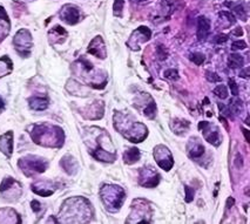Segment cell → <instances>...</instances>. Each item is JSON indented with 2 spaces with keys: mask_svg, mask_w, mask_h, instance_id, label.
<instances>
[{
  "mask_svg": "<svg viewBox=\"0 0 250 224\" xmlns=\"http://www.w3.org/2000/svg\"><path fill=\"white\" fill-rule=\"evenodd\" d=\"M92 205L83 197H72L63 202L59 217L62 223H83L92 218Z\"/></svg>",
  "mask_w": 250,
  "mask_h": 224,
  "instance_id": "6da1fadb",
  "label": "cell"
},
{
  "mask_svg": "<svg viewBox=\"0 0 250 224\" xmlns=\"http://www.w3.org/2000/svg\"><path fill=\"white\" fill-rule=\"evenodd\" d=\"M234 199H231V197H229L228 199V202H227V209H230L231 208V205L234 204Z\"/></svg>",
  "mask_w": 250,
  "mask_h": 224,
  "instance_id": "f6af8a7d",
  "label": "cell"
},
{
  "mask_svg": "<svg viewBox=\"0 0 250 224\" xmlns=\"http://www.w3.org/2000/svg\"><path fill=\"white\" fill-rule=\"evenodd\" d=\"M91 113L89 115H87V119H91V120H98V119H101L104 115V104L103 102H95L93 103L91 107L88 108V112Z\"/></svg>",
  "mask_w": 250,
  "mask_h": 224,
  "instance_id": "603a6c76",
  "label": "cell"
},
{
  "mask_svg": "<svg viewBox=\"0 0 250 224\" xmlns=\"http://www.w3.org/2000/svg\"><path fill=\"white\" fill-rule=\"evenodd\" d=\"M229 87H230V91H231L232 95H235V97L238 95V86H237V83L235 82V81L232 79L229 80Z\"/></svg>",
  "mask_w": 250,
  "mask_h": 224,
  "instance_id": "ab89813d",
  "label": "cell"
},
{
  "mask_svg": "<svg viewBox=\"0 0 250 224\" xmlns=\"http://www.w3.org/2000/svg\"><path fill=\"white\" fill-rule=\"evenodd\" d=\"M242 101L238 100V99H235V100L230 101V110L234 112L235 114H240L241 110H242Z\"/></svg>",
  "mask_w": 250,
  "mask_h": 224,
  "instance_id": "f546056e",
  "label": "cell"
},
{
  "mask_svg": "<svg viewBox=\"0 0 250 224\" xmlns=\"http://www.w3.org/2000/svg\"><path fill=\"white\" fill-rule=\"evenodd\" d=\"M139 179H140L139 183H140L142 187L146 188L156 187L160 182V175L152 167L141 168L140 173H139Z\"/></svg>",
  "mask_w": 250,
  "mask_h": 224,
  "instance_id": "8fae6325",
  "label": "cell"
},
{
  "mask_svg": "<svg viewBox=\"0 0 250 224\" xmlns=\"http://www.w3.org/2000/svg\"><path fill=\"white\" fill-rule=\"evenodd\" d=\"M150 36H152V32H150L149 28L141 26V27H139L138 30L133 32V34L130 36L129 40L127 41V45H128L132 49H134V51H139V49H140L141 43L147 42L148 40L150 39Z\"/></svg>",
  "mask_w": 250,
  "mask_h": 224,
  "instance_id": "30bf717a",
  "label": "cell"
},
{
  "mask_svg": "<svg viewBox=\"0 0 250 224\" xmlns=\"http://www.w3.org/2000/svg\"><path fill=\"white\" fill-rule=\"evenodd\" d=\"M156 114V104L153 100H150V103L147 104L146 109H145V115L148 116L149 119H153Z\"/></svg>",
  "mask_w": 250,
  "mask_h": 224,
  "instance_id": "f1b7e54d",
  "label": "cell"
},
{
  "mask_svg": "<svg viewBox=\"0 0 250 224\" xmlns=\"http://www.w3.org/2000/svg\"><path fill=\"white\" fill-rule=\"evenodd\" d=\"M206 78H207V80L209 81V82H220V81H222V79H221L219 75H217L216 73H213V72L206 73Z\"/></svg>",
  "mask_w": 250,
  "mask_h": 224,
  "instance_id": "e575fe53",
  "label": "cell"
},
{
  "mask_svg": "<svg viewBox=\"0 0 250 224\" xmlns=\"http://www.w3.org/2000/svg\"><path fill=\"white\" fill-rule=\"evenodd\" d=\"M227 40H228V37L225 36V34H219V36L215 38L214 41L216 43H223V42H226Z\"/></svg>",
  "mask_w": 250,
  "mask_h": 224,
  "instance_id": "ee69618b",
  "label": "cell"
},
{
  "mask_svg": "<svg viewBox=\"0 0 250 224\" xmlns=\"http://www.w3.org/2000/svg\"><path fill=\"white\" fill-rule=\"evenodd\" d=\"M0 150L4 153L7 158H11L13 153V133L7 132L0 136Z\"/></svg>",
  "mask_w": 250,
  "mask_h": 224,
  "instance_id": "e0dca14e",
  "label": "cell"
},
{
  "mask_svg": "<svg viewBox=\"0 0 250 224\" xmlns=\"http://www.w3.org/2000/svg\"><path fill=\"white\" fill-rule=\"evenodd\" d=\"M60 165L62 167V169L68 174V175H74V174L78 171V168H79L78 162L75 161V159L71 155L63 156L60 161Z\"/></svg>",
  "mask_w": 250,
  "mask_h": 224,
  "instance_id": "ffe728a7",
  "label": "cell"
},
{
  "mask_svg": "<svg viewBox=\"0 0 250 224\" xmlns=\"http://www.w3.org/2000/svg\"><path fill=\"white\" fill-rule=\"evenodd\" d=\"M154 159H155L159 167H161L164 170H170L174 165L173 155L166 145H156L155 149H154Z\"/></svg>",
  "mask_w": 250,
  "mask_h": 224,
  "instance_id": "9c48e42d",
  "label": "cell"
},
{
  "mask_svg": "<svg viewBox=\"0 0 250 224\" xmlns=\"http://www.w3.org/2000/svg\"><path fill=\"white\" fill-rule=\"evenodd\" d=\"M13 63L8 57L0 58V78L5 77V75L10 74L12 72Z\"/></svg>",
  "mask_w": 250,
  "mask_h": 224,
  "instance_id": "484cf974",
  "label": "cell"
},
{
  "mask_svg": "<svg viewBox=\"0 0 250 224\" xmlns=\"http://www.w3.org/2000/svg\"><path fill=\"white\" fill-rule=\"evenodd\" d=\"M21 184L12 177H5L0 185V196L7 202H14L21 196Z\"/></svg>",
  "mask_w": 250,
  "mask_h": 224,
  "instance_id": "52a82bcc",
  "label": "cell"
},
{
  "mask_svg": "<svg viewBox=\"0 0 250 224\" xmlns=\"http://www.w3.org/2000/svg\"><path fill=\"white\" fill-rule=\"evenodd\" d=\"M19 215L13 209L2 208L0 209V223H20Z\"/></svg>",
  "mask_w": 250,
  "mask_h": 224,
  "instance_id": "44dd1931",
  "label": "cell"
},
{
  "mask_svg": "<svg viewBox=\"0 0 250 224\" xmlns=\"http://www.w3.org/2000/svg\"><path fill=\"white\" fill-rule=\"evenodd\" d=\"M219 108L221 110V113H222L225 116H228V118H231L232 119V115H231V110L228 108V107H226L225 104L222 103H219Z\"/></svg>",
  "mask_w": 250,
  "mask_h": 224,
  "instance_id": "f35d334b",
  "label": "cell"
},
{
  "mask_svg": "<svg viewBox=\"0 0 250 224\" xmlns=\"http://www.w3.org/2000/svg\"><path fill=\"white\" fill-rule=\"evenodd\" d=\"M248 71H249V69L247 68L246 71L241 72V73H240V77H242V78H248Z\"/></svg>",
  "mask_w": 250,
  "mask_h": 224,
  "instance_id": "7dc6e473",
  "label": "cell"
},
{
  "mask_svg": "<svg viewBox=\"0 0 250 224\" xmlns=\"http://www.w3.org/2000/svg\"><path fill=\"white\" fill-rule=\"evenodd\" d=\"M10 33V20L4 7L0 6V42Z\"/></svg>",
  "mask_w": 250,
  "mask_h": 224,
  "instance_id": "d6986e66",
  "label": "cell"
},
{
  "mask_svg": "<svg viewBox=\"0 0 250 224\" xmlns=\"http://www.w3.org/2000/svg\"><path fill=\"white\" fill-rule=\"evenodd\" d=\"M209 32H210V21L205 17H200L197 20V38L199 40L207 39Z\"/></svg>",
  "mask_w": 250,
  "mask_h": 224,
  "instance_id": "7402d4cb",
  "label": "cell"
},
{
  "mask_svg": "<svg viewBox=\"0 0 250 224\" xmlns=\"http://www.w3.org/2000/svg\"><path fill=\"white\" fill-rule=\"evenodd\" d=\"M5 109V103H4V100H2L1 97H0V113L2 112V110Z\"/></svg>",
  "mask_w": 250,
  "mask_h": 224,
  "instance_id": "bcb514c9",
  "label": "cell"
},
{
  "mask_svg": "<svg viewBox=\"0 0 250 224\" xmlns=\"http://www.w3.org/2000/svg\"><path fill=\"white\" fill-rule=\"evenodd\" d=\"M140 150L138 148H129L127 149L126 152L124 154V160H125V163L127 164H133L135 163L136 161L140 160Z\"/></svg>",
  "mask_w": 250,
  "mask_h": 224,
  "instance_id": "d4e9b609",
  "label": "cell"
},
{
  "mask_svg": "<svg viewBox=\"0 0 250 224\" xmlns=\"http://www.w3.org/2000/svg\"><path fill=\"white\" fill-rule=\"evenodd\" d=\"M57 183L49 181V180H38L32 184V190L37 195H40L42 197L51 196L57 189Z\"/></svg>",
  "mask_w": 250,
  "mask_h": 224,
  "instance_id": "5bb4252c",
  "label": "cell"
},
{
  "mask_svg": "<svg viewBox=\"0 0 250 224\" xmlns=\"http://www.w3.org/2000/svg\"><path fill=\"white\" fill-rule=\"evenodd\" d=\"M244 63L243 58L238 54H231L228 58V65L230 68H238V67H242Z\"/></svg>",
  "mask_w": 250,
  "mask_h": 224,
  "instance_id": "83f0119b",
  "label": "cell"
},
{
  "mask_svg": "<svg viewBox=\"0 0 250 224\" xmlns=\"http://www.w3.org/2000/svg\"><path fill=\"white\" fill-rule=\"evenodd\" d=\"M166 55H167V52H166L164 46L160 45L158 47V57L160 58V59H166V58H167Z\"/></svg>",
  "mask_w": 250,
  "mask_h": 224,
  "instance_id": "7bdbcfd3",
  "label": "cell"
},
{
  "mask_svg": "<svg viewBox=\"0 0 250 224\" xmlns=\"http://www.w3.org/2000/svg\"><path fill=\"white\" fill-rule=\"evenodd\" d=\"M98 134L95 136V148H92L89 153L98 161L104 162H113L116 159L115 149L113 147L112 141H110L109 135L104 130L97 128Z\"/></svg>",
  "mask_w": 250,
  "mask_h": 224,
  "instance_id": "277c9868",
  "label": "cell"
},
{
  "mask_svg": "<svg viewBox=\"0 0 250 224\" xmlns=\"http://www.w3.org/2000/svg\"><path fill=\"white\" fill-rule=\"evenodd\" d=\"M31 206H32V209H33V211L37 212V214H38V212H39V211H42V210H43L42 205L40 204V203L38 202V201H36V200L32 201V202H31Z\"/></svg>",
  "mask_w": 250,
  "mask_h": 224,
  "instance_id": "60d3db41",
  "label": "cell"
},
{
  "mask_svg": "<svg viewBox=\"0 0 250 224\" xmlns=\"http://www.w3.org/2000/svg\"><path fill=\"white\" fill-rule=\"evenodd\" d=\"M133 1H135V2H141V1H145V0H133Z\"/></svg>",
  "mask_w": 250,
  "mask_h": 224,
  "instance_id": "681fc988",
  "label": "cell"
},
{
  "mask_svg": "<svg viewBox=\"0 0 250 224\" xmlns=\"http://www.w3.org/2000/svg\"><path fill=\"white\" fill-rule=\"evenodd\" d=\"M232 10H234L235 13H237V16L240 17L242 20H247V13L246 10H244L242 5H236V6H232Z\"/></svg>",
  "mask_w": 250,
  "mask_h": 224,
  "instance_id": "836d02e7",
  "label": "cell"
},
{
  "mask_svg": "<svg viewBox=\"0 0 250 224\" xmlns=\"http://www.w3.org/2000/svg\"><path fill=\"white\" fill-rule=\"evenodd\" d=\"M243 134H244V136H246L247 142H249V134H248V130H247V129H243Z\"/></svg>",
  "mask_w": 250,
  "mask_h": 224,
  "instance_id": "c3c4849f",
  "label": "cell"
},
{
  "mask_svg": "<svg viewBox=\"0 0 250 224\" xmlns=\"http://www.w3.org/2000/svg\"><path fill=\"white\" fill-rule=\"evenodd\" d=\"M171 124H175V127L171 126V128H173V130L176 134H181L183 132L186 133V130L189 128V122L186 121V120H179V119L174 120L173 123H171Z\"/></svg>",
  "mask_w": 250,
  "mask_h": 224,
  "instance_id": "4316f807",
  "label": "cell"
},
{
  "mask_svg": "<svg viewBox=\"0 0 250 224\" xmlns=\"http://www.w3.org/2000/svg\"><path fill=\"white\" fill-rule=\"evenodd\" d=\"M114 126L116 130H119L122 135L129 141L135 142H142L148 135V129L141 122L130 121V118L127 115L121 114V113L115 112L114 115Z\"/></svg>",
  "mask_w": 250,
  "mask_h": 224,
  "instance_id": "3957f363",
  "label": "cell"
},
{
  "mask_svg": "<svg viewBox=\"0 0 250 224\" xmlns=\"http://www.w3.org/2000/svg\"><path fill=\"white\" fill-rule=\"evenodd\" d=\"M13 45L16 47L17 52L21 55V57H28L31 53L32 46H33V41H32V36L31 33L25 28L18 31V33L16 34L13 39Z\"/></svg>",
  "mask_w": 250,
  "mask_h": 224,
  "instance_id": "ba28073f",
  "label": "cell"
},
{
  "mask_svg": "<svg viewBox=\"0 0 250 224\" xmlns=\"http://www.w3.org/2000/svg\"><path fill=\"white\" fill-rule=\"evenodd\" d=\"M247 47V43L243 41V40H238V41H235L232 42L231 45V48L234 49V51H238V49H244Z\"/></svg>",
  "mask_w": 250,
  "mask_h": 224,
  "instance_id": "74e56055",
  "label": "cell"
},
{
  "mask_svg": "<svg viewBox=\"0 0 250 224\" xmlns=\"http://www.w3.org/2000/svg\"><path fill=\"white\" fill-rule=\"evenodd\" d=\"M18 165L26 176H33L47 169L48 162L39 156L27 155L19 160Z\"/></svg>",
  "mask_w": 250,
  "mask_h": 224,
  "instance_id": "8992f818",
  "label": "cell"
},
{
  "mask_svg": "<svg viewBox=\"0 0 250 224\" xmlns=\"http://www.w3.org/2000/svg\"><path fill=\"white\" fill-rule=\"evenodd\" d=\"M88 53L95 55L97 58H101V59H104L107 57V51L104 47L103 37L98 36L92 40L88 46Z\"/></svg>",
  "mask_w": 250,
  "mask_h": 224,
  "instance_id": "9a60e30c",
  "label": "cell"
},
{
  "mask_svg": "<svg viewBox=\"0 0 250 224\" xmlns=\"http://www.w3.org/2000/svg\"><path fill=\"white\" fill-rule=\"evenodd\" d=\"M199 129L203 133V136H205V139L207 140L209 143L216 145V147L221 144L219 128L211 126V124L207 121H202L199 123Z\"/></svg>",
  "mask_w": 250,
  "mask_h": 224,
  "instance_id": "7c38bea8",
  "label": "cell"
},
{
  "mask_svg": "<svg viewBox=\"0 0 250 224\" xmlns=\"http://www.w3.org/2000/svg\"><path fill=\"white\" fill-rule=\"evenodd\" d=\"M205 145L201 143V141H200L197 138H191L189 140V142H188L187 144V152H188V155L190 156L193 160H197L200 158H202L203 154H205Z\"/></svg>",
  "mask_w": 250,
  "mask_h": 224,
  "instance_id": "2e32d148",
  "label": "cell"
},
{
  "mask_svg": "<svg viewBox=\"0 0 250 224\" xmlns=\"http://www.w3.org/2000/svg\"><path fill=\"white\" fill-rule=\"evenodd\" d=\"M60 19L68 25H75L80 20V11L74 5L67 4L60 10Z\"/></svg>",
  "mask_w": 250,
  "mask_h": 224,
  "instance_id": "4fadbf2b",
  "label": "cell"
},
{
  "mask_svg": "<svg viewBox=\"0 0 250 224\" xmlns=\"http://www.w3.org/2000/svg\"><path fill=\"white\" fill-rule=\"evenodd\" d=\"M185 191H186V202H191L193 201L194 195H195V191L193 189H190L189 187H185Z\"/></svg>",
  "mask_w": 250,
  "mask_h": 224,
  "instance_id": "8d00e7d4",
  "label": "cell"
},
{
  "mask_svg": "<svg viewBox=\"0 0 250 224\" xmlns=\"http://www.w3.org/2000/svg\"><path fill=\"white\" fill-rule=\"evenodd\" d=\"M30 107L34 110H45L48 106V100L43 97H34L28 100Z\"/></svg>",
  "mask_w": 250,
  "mask_h": 224,
  "instance_id": "cb8c5ba5",
  "label": "cell"
},
{
  "mask_svg": "<svg viewBox=\"0 0 250 224\" xmlns=\"http://www.w3.org/2000/svg\"><path fill=\"white\" fill-rule=\"evenodd\" d=\"M234 164L237 169H241L243 167V158L241 156V154H237L236 155V158L234 160Z\"/></svg>",
  "mask_w": 250,
  "mask_h": 224,
  "instance_id": "b9f144b4",
  "label": "cell"
},
{
  "mask_svg": "<svg viewBox=\"0 0 250 224\" xmlns=\"http://www.w3.org/2000/svg\"><path fill=\"white\" fill-rule=\"evenodd\" d=\"M100 196L104 206L109 211H118L125 201V191L119 185L106 184L101 188Z\"/></svg>",
  "mask_w": 250,
  "mask_h": 224,
  "instance_id": "5b68a950",
  "label": "cell"
},
{
  "mask_svg": "<svg viewBox=\"0 0 250 224\" xmlns=\"http://www.w3.org/2000/svg\"><path fill=\"white\" fill-rule=\"evenodd\" d=\"M31 138L37 144L47 148H60L65 142V134L60 127L51 123H40L32 126Z\"/></svg>",
  "mask_w": 250,
  "mask_h": 224,
  "instance_id": "7a4b0ae2",
  "label": "cell"
},
{
  "mask_svg": "<svg viewBox=\"0 0 250 224\" xmlns=\"http://www.w3.org/2000/svg\"><path fill=\"white\" fill-rule=\"evenodd\" d=\"M67 37V32L63 30L61 26H54L51 31L48 32V39L51 43H62Z\"/></svg>",
  "mask_w": 250,
  "mask_h": 224,
  "instance_id": "ac0fdd59",
  "label": "cell"
},
{
  "mask_svg": "<svg viewBox=\"0 0 250 224\" xmlns=\"http://www.w3.org/2000/svg\"><path fill=\"white\" fill-rule=\"evenodd\" d=\"M122 10H124V0H115V2H114V14L115 16L121 17Z\"/></svg>",
  "mask_w": 250,
  "mask_h": 224,
  "instance_id": "d6a6232c",
  "label": "cell"
},
{
  "mask_svg": "<svg viewBox=\"0 0 250 224\" xmlns=\"http://www.w3.org/2000/svg\"><path fill=\"white\" fill-rule=\"evenodd\" d=\"M165 77L170 80H177L179 79V73H177L176 69H168V71L165 72Z\"/></svg>",
  "mask_w": 250,
  "mask_h": 224,
  "instance_id": "d590c367",
  "label": "cell"
},
{
  "mask_svg": "<svg viewBox=\"0 0 250 224\" xmlns=\"http://www.w3.org/2000/svg\"><path fill=\"white\" fill-rule=\"evenodd\" d=\"M190 60L193 61V62L195 63V65L201 66L202 63L205 62L206 58H205V55L201 54V53H194V54L190 55Z\"/></svg>",
  "mask_w": 250,
  "mask_h": 224,
  "instance_id": "1f68e13d",
  "label": "cell"
},
{
  "mask_svg": "<svg viewBox=\"0 0 250 224\" xmlns=\"http://www.w3.org/2000/svg\"><path fill=\"white\" fill-rule=\"evenodd\" d=\"M214 94L216 95V97H219L220 99H226L228 97V89H227L226 86L220 85L214 89Z\"/></svg>",
  "mask_w": 250,
  "mask_h": 224,
  "instance_id": "4dcf8cb0",
  "label": "cell"
}]
</instances>
